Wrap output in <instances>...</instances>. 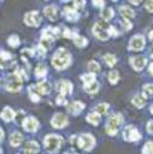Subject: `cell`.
<instances>
[{"label":"cell","instance_id":"6da1fadb","mask_svg":"<svg viewBox=\"0 0 153 154\" xmlns=\"http://www.w3.org/2000/svg\"><path fill=\"white\" fill-rule=\"evenodd\" d=\"M93 34L96 38L105 41V40H108L111 36H116L117 31L112 25L107 23V20H100L93 25Z\"/></svg>","mask_w":153,"mask_h":154},{"label":"cell","instance_id":"7a4b0ae2","mask_svg":"<svg viewBox=\"0 0 153 154\" xmlns=\"http://www.w3.org/2000/svg\"><path fill=\"white\" fill-rule=\"evenodd\" d=\"M71 63V55L65 48H58L52 58V65L57 70H64L66 69Z\"/></svg>","mask_w":153,"mask_h":154},{"label":"cell","instance_id":"3957f363","mask_svg":"<svg viewBox=\"0 0 153 154\" xmlns=\"http://www.w3.org/2000/svg\"><path fill=\"white\" fill-rule=\"evenodd\" d=\"M124 119L122 117L120 113H114L112 116L108 117L107 122H106V126H105V131L107 132L108 136H116L123 124Z\"/></svg>","mask_w":153,"mask_h":154},{"label":"cell","instance_id":"277c9868","mask_svg":"<svg viewBox=\"0 0 153 154\" xmlns=\"http://www.w3.org/2000/svg\"><path fill=\"white\" fill-rule=\"evenodd\" d=\"M63 137L55 134H49L45 137L43 140V144H45V149L49 153V154H55L60 147L63 146Z\"/></svg>","mask_w":153,"mask_h":154},{"label":"cell","instance_id":"5b68a950","mask_svg":"<svg viewBox=\"0 0 153 154\" xmlns=\"http://www.w3.org/2000/svg\"><path fill=\"white\" fill-rule=\"evenodd\" d=\"M81 79L83 81L84 90L89 94H94L99 90V83L94 77V73H84L81 76Z\"/></svg>","mask_w":153,"mask_h":154},{"label":"cell","instance_id":"8992f818","mask_svg":"<svg viewBox=\"0 0 153 154\" xmlns=\"http://www.w3.org/2000/svg\"><path fill=\"white\" fill-rule=\"evenodd\" d=\"M77 144L83 150H92L95 146V138L90 134H82L77 138Z\"/></svg>","mask_w":153,"mask_h":154},{"label":"cell","instance_id":"52a82bcc","mask_svg":"<svg viewBox=\"0 0 153 154\" xmlns=\"http://www.w3.org/2000/svg\"><path fill=\"white\" fill-rule=\"evenodd\" d=\"M22 82H23V79L17 73H12V75L7 76L6 82H5V88L8 91H18L22 88Z\"/></svg>","mask_w":153,"mask_h":154},{"label":"cell","instance_id":"ba28073f","mask_svg":"<svg viewBox=\"0 0 153 154\" xmlns=\"http://www.w3.org/2000/svg\"><path fill=\"white\" fill-rule=\"evenodd\" d=\"M123 138L126 142H137L141 140V134L134 125H128L123 130Z\"/></svg>","mask_w":153,"mask_h":154},{"label":"cell","instance_id":"9c48e42d","mask_svg":"<svg viewBox=\"0 0 153 154\" xmlns=\"http://www.w3.org/2000/svg\"><path fill=\"white\" fill-rule=\"evenodd\" d=\"M146 45V41H145V37L142 35H135L130 38L129 41V49L131 51H136V52H140L143 49Z\"/></svg>","mask_w":153,"mask_h":154},{"label":"cell","instance_id":"30bf717a","mask_svg":"<svg viewBox=\"0 0 153 154\" xmlns=\"http://www.w3.org/2000/svg\"><path fill=\"white\" fill-rule=\"evenodd\" d=\"M24 23L29 26H39V24L41 23V17L40 13L36 11H31L25 13L24 16Z\"/></svg>","mask_w":153,"mask_h":154},{"label":"cell","instance_id":"8fae6325","mask_svg":"<svg viewBox=\"0 0 153 154\" xmlns=\"http://www.w3.org/2000/svg\"><path fill=\"white\" fill-rule=\"evenodd\" d=\"M67 124V117L64 113H55L51 119V125L55 129H63Z\"/></svg>","mask_w":153,"mask_h":154},{"label":"cell","instance_id":"7c38bea8","mask_svg":"<svg viewBox=\"0 0 153 154\" xmlns=\"http://www.w3.org/2000/svg\"><path fill=\"white\" fill-rule=\"evenodd\" d=\"M22 125H23V129H24L25 131H28V132H35V131L40 128L39 120H37L36 118H34V117H27V118L23 120Z\"/></svg>","mask_w":153,"mask_h":154},{"label":"cell","instance_id":"4fadbf2b","mask_svg":"<svg viewBox=\"0 0 153 154\" xmlns=\"http://www.w3.org/2000/svg\"><path fill=\"white\" fill-rule=\"evenodd\" d=\"M129 63H130L131 67H133L135 71H141V70L146 66L147 60H146V58L142 57V55H136V57H131L130 60H129Z\"/></svg>","mask_w":153,"mask_h":154},{"label":"cell","instance_id":"5bb4252c","mask_svg":"<svg viewBox=\"0 0 153 154\" xmlns=\"http://www.w3.org/2000/svg\"><path fill=\"white\" fill-rule=\"evenodd\" d=\"M57 90L61 95H69V94L72 93V83L70 81L63 79L59 83H57Z\"/></svg>","mask_w":153,"mask_h":154},{"label":"cell","instance_id":"9a60e30c","mask_svg":"<svg viewBox=\"0 0 153 154\" xmlns=\"http://www.w3.org/2000/svg\"><path fill=\"white\" fill-rule=\"evenodd\" d=\"M33 88H34V90H35L37 94H40V95H47V94H49V91H51V84H49L47 81H41V82H39L36 85H34Z\"/></svg>","mask_w":153,"mask_h":154},{"label":"cell","instance_id":"2e32d148","mask_svg":"<svg viewBox=\"0 0 153 154\" xmlns=\"http://www.w3.org/2000/svg\"><path fill=\"white\" fill-rule=\"evenodd\" d=\"M83 109H84V103L81 101H72L71 103L67 105V111L73 116L80 114Z\"/></svg>","mask_w":153,"mask_h":154},{"label":"cell","instance_id":"e0dca14e","mask_svg":"<svg viewBox=\"0 0 153 154\" xmlns=\"http://www.w3.org/2000/svg\"><path fill=\"white\" fill-rule=\"evenodd\" d=\"M43 12H45V16L49 19V20H52V22H54V20H57V18H58V8L54 6V5H51V6H46L45 7V10H43Z\"/></svg>","mask_w":153,"mask_h":154},{"label":"cell","instance_id":"ac0fdd59","mask_svg":"<svg viewBox=\"0 0 153 154\" xmlns=\"http://www.w3.org/2000/svg\"><path fill=\"white\" fill-rule=\"evenodd\" d=\"M53 40L52 37H48V36H42V38L40 40V43H39V48L42 49L43 52L51 49L52 45H53Z\"/></svg>","mask_w":153,"mask_h":154},{"label":"cell","instance_id":"d6986e66","mask_svg":"<svg viewBox=\"0 0 153 154\" xmlns=\"http://www.w3.org/2000/svg\"><path fill=\"white\" fill-rule=\"evenodd\" d=\"M39 150H40V147L35 141H29L24 147V153L25 154H37Z\"/></svg>","mask_w":153,"mask_h":154},{"label":"cell","instance_id":"ffe728a7","mask_svg":"<svg viewBox=\"0 0 153 154\" xmlns=\"http://www.w3.org/2000/svg\"><path fill=\"white\" fill-rule=\"evenodd\" d=\"M0 117H1V119L5 120V122H11V120L14 119L16 114H14V112H13L12 108H10V107H5V108L1 111Z\"/></svg>","mask_w":153,"mask_h":154},{"label":"cell","instance_id":"44dd1931","mask_svg":"<svg viewBox=\"0 0 153 154\" xmlns=\"http://www.w3.org/2000/svg\"><path fill=\"white\" fill-rule=\"evenodd\" d=\"M23 135L20 134V132H13V134H11V136H10V143H11V146L12 147H18V146H20L22 144V142H23Z\"/></svg>","mask_w":153,"mask_h":154},{"label":"cell","instance_id":"7402d4cb","mask_svg":"<svg viewBox=\"0 0 153 154\" xmlns=\"http://www.w3.org/2000/svg\"><path fill=\"white\" fill-rule=\"evenodd\" d=\"M119 13L122 14V17H123L124 19H128V20H130V19H133V18L135 17V12H134L129 6H120Z\"/></svg>","mask_w":153,"mask_h":154},{"label":"cell","instance_id":"603a6c76","mask_svg":"<svg viewBox=\"0 0 153 154\" xmlns=\"http://www.w3.org/2000/svg\"><path fill=\"white\" fill-rule=\"evenodd\" d=\"M64 14H65V17H66L70 22H75V20L78 19V13H77V11H76L75 7H65Z\"/></svg>","mask_w":153,"mask_h":154},{"label":"cell","instance_id":"cb8c5ba5","mask_svg":"<svg viewBox=\"0 0 153 154\" xmlns=\"http://www.w3.org/2000/svg\"><path fill=\"white\" fill-rule=\"evenodd\" d=\"M71 38L73 40V43H75L77 47H80V48H83V47H86V46L88 45L87 38H86V37H83V36H80V35L72 34Z\"/></svg>","mask_w":153,"mask_h":154},{"label":"cell","instance_id":"d4e9b609","mask_svg":"<svg viewBox=\"0 0 153 154\" xmlns=\"http://www.w3.org/2000/svg\"><path fill=\"white\" fill-rule=\"evenodd\" d=\"M100 114H98L96 112H92V113H89L87 117H86V120L89 123V124H92V125H98L99 123H100Z\"/></svg>","mask_w":153,"mask_h":154},{"label":"cell","instance_id":"484cf974","mask_svg":"<svg viewBox=\"0 0 153 154\" xmlns=\"http://www.w3.org/2000/svg\"><path fill=\"white\" fill-rule=\"evenodd\" d=\"M131 102H133V105H134L135 107L142 108V107L145 106V103H146V99H145L142 95H135V96L133 97Z\"/></svg>","mask_w":153,"mask_h":154},{"label":"cell","instance_id":"4316f807","mask_svg":"<svg viewBox=\"0 0 153 154\" xmlns=\"http://www.w3.org/2000/svg\"><path fill=\"white\" fill-rule=\"evenodd\" d=\"M108 108H110L108 103L101 102V103H99V105H96V106H95L94 112H96V113H98V114H100V116H104V114H106V113L108 112Z\"/></svg>","mask_w":153,"mask_h":154},{"label":"cell","instance_id":"83f0119b","mask_svg":"<svg viewBox=\"0 0 153 154\" xmlns=\"http://www.w3.org/2000/svg\"><path fill=\"white\" fill-rule=\"evenodd\" d=\"M142 96H145V99L153 97V84L152 83H148V84L143 85V88H142Z\"/></svg>","mask_w":153,"mask_h":154},{"label":"cell","instance_id":"f1b7e54d","mask_svg":"<svg viewBox=\"0 0 153 154\" xmlns=\"http://www.w3.org/2000/svg\"><path fill=\"white\" fill-rule=\"evenodd\" d=\"M46 73H47L46 66H45L43 64H39V65L36 66V69H35V76H36L37 78H43V77L46 76Z\"/></svg>","mask_w":153,"mask_h":154},{"label":"cell","instance_id":"f546056e","mask_svg":"<svg viewBox=\"0 0 153 154\" xmlns=\"http://www.w3.org/2000/svg\"><path fill=\"white\" fill-rule=\"evenodd\" d=\"M104 61L106 63V65H107V66L112 67V66L117 63V58H116V55H113V54L108 53V54H106V55L104 57Z\"/></svg>","mask_w":153,"mask_h":154},{"label":"cell","instance_id":"4dcf8cb0","mask_svg":"<svg viewBox=\"0 0 153 154\" xmlns=\"http://www.w3.org/2000/svg\"><path fill=\"white\" fill-rule=\"evenodd\" d=\"M108 81H110L111 84L118 83V81H119V73H118V71H116V70L110 71L108 72Z\"/></svg>","mask_w":153,"mask_h":154},{"label":"cell","instance_id":"1f68e13d","mask_svg":"<svg viewBox=\"0 0 153 154\" xmlns=\"http://www.w3.org/2000/svg\"><path fill=\"white\" fill-rule=\"evenodd\" d=\"M101 17L104 18V20H108L113 17V10L111 7H106L101 11Z\"/></svg>","mask_w":153,"mask_h":154},{"label":"cell","instance_id":"d6a6232c","mask_svg":"<svg viewBox=\"0 0 153 154\" xmlns=\"http://www.w3.org/2000/svg\"><path fill=\"white\" fill-rule=\"evenodd\" d=\"M88 70L90 71V73H96L100 71V65L95 60H90L88 63Z\"/></svg>","mask_w":153,"mask_h":154},{"label":"cell","instance_id":"836d02e7","mask_svg":"<svg viewBox=\"0 0 153 154\" xmlns=\"http://www.w3.org/2000/svg\"><path fill=\"white\" fill-rule=\"evenodd\" d=\"M7 43H8L11 47H18L19 43H20V41H19V37H18L17 35H11V36L8 37V40H7Z\"/></svg>","mask_w":153,"mask_h":154},{"label":"cell","instance_id":"e575fe53","mask_svg":"<svg viewBox=\"0 0 153 154\" xmlns=\"http://www.w3.org/2000/svg\"><path fill=\"white\" fill-rule=\"evenodd\" d=\"M142 154H153V142L152 141H148L142 147Z\"/></svg>","mask_w":153,"mask_h":154},{"label":"cell","instance_id":"d590c367","mask_svg":"<svg viewBox=\"0 0 153 154\" xmlns=\"http://www.w3.org/2000/svg\"><path fill=\"white\" fill-rule=\"evenodd\" d=\"M30 100L31 101H34V102H37V101H40V97H39V94L34 90V88H30Z\"/></svg>","mask_w":153,"mask_h":154},{"label":"cell","instance_id":"8d00e7d4","mask_svg":"<svg viewBox=\"0 0 153 154\" xmlns=\"http://www.w3.org/2000/svg\"><path fill=\"white\" fill-rule=\"evenodd\" d=\"M84 0H75L73 1V7L76 8V10H82L83 8V6H84Z\"/></svg>","mask_w":153,"mask_h":154},{"label":"cell","instance_id":"74e56055","mask_svg":"<svg viewBox=\"0 0 153 154\" xmlns=\"http://www.w3.org/2000/svg\"><path fill=\"white\" fill-rule=\"evenodd\" d=\"M57 103H58V105H66L67 101H66V99H65V95L59 94V96L57 97Z\"/></svg>","mask_w":153,"mask_h":154},{"label":"cell","instance_id":"f35d334b","mask_svg":"<svg viewBox=\"0 0 153 154\" xmlns=\"http://www.w3.org/2000/svg\"><path fill=\"white\" fill-rule=\"evenodd\" d=\"M145 7L148 12H153V0H146Z\"/></svg>","mask_w":153,"mask_h":154},{"label":"cell","instance_id":"ab89813d","mask_svg":"<svg viewBox=\"0 0 153 154\" xmlns=\"http://www.w3.org/2000/svg\"><path fill=\"white\" fill-rule=\"evenodd\" d=\"M122 25H123L124 30H130V29H131V23H130L128 19H124V20L122 22Z\"/></svg>","mask_w":153,"mask_h":154},{"label":"cell","instance_id":"60d3db41","mask_svg":"<svg viewBox=\"0 0 153 154\" xmlns=\"http://www.w3.org/2000/svg\"><path fill=\"white\" fill-rule=\"evenodd\" d=\"M147 132L153 135V120H149L147 123Z\"/></svg>","mask_w":153,"mask_h":154},{"label":"cell","instance_id":"b9f144b4","mask_svg":"<svg viewBox=\"0 0 153 154\" xmlns=\"http://www.w3.org/2000/svg\"><path fill=\"white\" fill-rule=\"evenodd\" d=\"M92 2L96 7H102L104 6V0H92Z\"/></svg>","mask_w":153,"mask_h":154},{"label":"cell","instance_id":"7bdbcfd3","mask_svg":"<svg viewBox=\"0 0 153 154\" xmlns=\"http://www.w3.org/2000/svg\"><path fill=\"white\" fill-rule=\"evenodd\" d=\"M2 140H4V131H2V129L0 128V143L2 142Z\"/></svg>","mask_w":153,"mask_h":154},{"label":"cell","instance_id":"ee69618b","mask_svg":"<svg viewBox=\"0 0 153 154\" xmlns=\"http://www.w3.org/2000/svg\"><path fill=\"white\" fill-rule=\"evenodd\" d=\"M131 4H134V5H139L140 2H141V0H129Z\"/></svg>","mask_w":153,"mask_h":154},{"label":"cell","instance_id":"f6af8a7d","mask_svg":"<svg viewBox=\"0 0 153 154\" xmlns=\"http://www.w3.org/2000/svg\"><path fill=\"white\" fill-rule=\"evenodd\" d=\"M148 71H149V73L153 76V63L149 65V67H148Z\"/></svg>","mask_w":153,"mask_h":154},{"label":"cell","instance_id":"bcb514c9","mask_svg":"<svg viewBox=\"0 0 153 154\" xmlns=\"http://www.w3.org/2000/svg\"><path fill=\"white\" fill-rule=\"evenodd\" d=\"M148 37H149V40H151V42L153 43V30L149 32V35H148Z\"/></svg>","mask_w":153,"mask_h":154},{"label":"cell","instance_id":"7dc6e473","mask_svg":"<svg viewBox=\"0 0 153 154\" xmlns=\"http://www.w3.org/2000/svg\"><path fill=\"white\" fill-rule=\"evenodd\" d=\"M149 111H151V113H152V114H153V103H152V105H151V107H149Z\"/></svg>","mask_w":153,"mask_h":154},{"label":"cell","instance_id":"c3c4849f","mask_svg":"<svg viewBox=\"0 0 153 154\" xmlns=\"http://www.w3.org/2000/svg\"><path fill=\"white\" fill-rule=\"evenodd\" d=\"M65 154H77V153H75V152H72V150H71V152H66Z\"/></svg>","mask_w":153,"mask_h":154},{"label":"cell","instance_id":"681fc988","mask_svg":"<svg viewBox=\"0 0 153 154\" xmlns=\"http://www.w3.org/2000/svg\"><path fill=\"white\" fill-rule=\"evenodd\" d=\"M151 53H152V57H153V45H152V49H151Z\"/></svg>","mask_w":153,"mask_h":154},{"label":"cell","instance_id":"f907efd6","mask_svg":"<svg viewBox=\"0 0 153 154\" xmlns=\"http://www.w3.org/2000/svg\"><path fill=\"white\" fill-rule=\"evenodd\" d=\"M112 1H117V0H112Z\"/></svg>","mask_w":153,"mask_h":154}]
</instances>
